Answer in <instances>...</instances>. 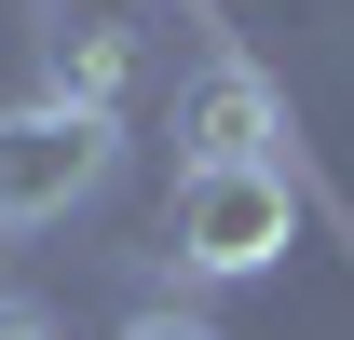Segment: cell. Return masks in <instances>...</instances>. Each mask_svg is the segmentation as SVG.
<instances>
[{
    "mask_svg": "<svg viewBox=\"0 0 354 340\" xmlns=\"http://www.w3.org/2000/svg\"><path fill=\"white\" fill-rule=\"evenodd\" d=\"M164 245H177V272H205V286H259L272 258L300 245V191H286V164H191Z\"/></svg>",
    "mask_w": 354,
    "mask_h": 340,
    "instance_id": "cell-1",
    "label": "cell"
},
{
    "mask_svg": "<svg viewBox=\"0 0 354 340\" xmlns=\"http://www.w3.org/2000/svg\"><path fill=\"white\" fill-rule=\"evenodd\" d=\"M123 177V123H95V109H0V232H55V218H82L95 191Z\"/></svg>",
    "mask_w": 354,
    "mask_h": 340,
    "instance_id": "cell-2",
    "label": "cell"
},
{
    "mask_svg": "<svg viewBox=\"0 0 354 340\" xmlns=\"http://www.w3.org/2000/svg\"><path fill=\"white\" fill-rule=\"evenodd\" d=\"M272 136H286V95H272L245 55H218V68L177 82V177L191 164H272Z\"/></svg>",
    "mask_w": 354,
    "mask_h": 340,
    "instance_id": "cell-3",
    "label": "cell"
},
{
    "mask_svg": "<svg viewBox=\"0 0 354 340\" xmlns=\"http://www.w3.org/2000/svg\"><path fill=\"white\" fill-rule=\"evenodd\" d=\"M150 82V55H136L123 14H68V28H41V95L55 109H95V123H123V95Z\"/></svg>",
    "mask_w": 354,
    "mask_h": 340,
    "instance_id": "cell-4",
    "label": "cell"
},
{
    "mask_svg": "<svg viewBox=\"0 0 354 340\" xmlns=\"http://www.w3.org/2000/svg\"><path fill=\"white\" fill-rule=\"evenodd\" d=\"M0 340H55V313H41V299H14V286H0Z\"/></svg>",
    "mask_w": 354,
    "mask_h": 340,
    "instance_id": "cell-5",
    "label": "cell"
},
{
    "mask_svg": "<svg viewBox=\"0 0 354 340\" xmlns=\"http://www.w3.org/2000/svg\"><path fill=\"white\" fill-rule=\"evenodd\" d=\"M123 340H218V327H191V313H136Z\"/></svg>",
    "mask_w": 354,
    "mask_h": 340,
    "instance_id": "cell-6",
    "label": "cell"
}]
</instances>
